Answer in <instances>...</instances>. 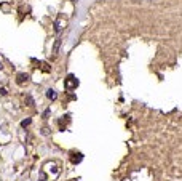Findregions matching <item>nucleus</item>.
Returning <instances> with one entry per match:
<instances>
[{"label":"nucleus","instance_id":"1","mask_svg":"<svg viewBox=\"0 0 182 181\" xmlns=\"http://www.w3.org/2000/svg\"><path fill=\"white\" fill-rule=\"evenodd\" d=\"M64 87H65V90H74V88H77L78 87V80L75 79V75H67V79H65V82H64Z\"/></svg>","mask_w":182,"mask_h":181},{"label":"nucleus","instance_id":"2","mask_svg":"<svg viewBox=\"0 0 182 181\" xmlns=\"http://www.w3.org/2000/svg\"><path fill=\"white\" fill-rule=\"evenodd\" d=\"M16 82H18V85H24V83H27V82H29V75H27V74H18Z\"/></svg>","mask_w":182,"mask_h":181},{"label":"nucleus","instance_id":"3","mask_svg":"<svg viewBox=\"0 0 182 181\" xmlns=\"http://www.w3.org/2000/svg\"><path fill=\"white\" fill-rule=\"evenodd\" d=\"M82 159H83V156L80 154V152H77V154H72V157H70L72 164H80V162H82Z\"/></svg>","mask_w":182,"mask_h":181},{"label":"nucleus","instance_id":"4","mask_svg":"<svg viewBox=\"0 0 182 181\" xmlns=\"http://www.w3.org/2000/svg\"><path fill=\"white\" fill-rule=\"evenodd\" d=\"M46 96H48V99H51V101H54L56 98H57V93L53 90V88H50V90H48L46 91Z\"/></svg>","mask_w":182,"mask_h":181},{"label":"nucleus","instance_id":"5","mask_svg":"<svg viewBox=\"0 0 182 181\" xmlns=\"http://www.w3.org/2000/svg\"><path fill=\"white\" fill-rule=\"evenodd\" d=\"M59 46H61V37H57L56 42H54V48H53V53H54V55L59 51Z\"/></svg>","mask_w":182,"mask_h":181},{"label":"nucleus","instance_id":"6","mask_svg":"<svg viewBox=\"0 0 182 181\" xmlns=\"http://www.w3.org/2000/svg\"><path fill=\"white\" fill-rule=\"evenodd\" d=\"M31 122H32L31 119H26V120H23V122H21V127H23V128H26L27 125H31Z\"/></svg>","mask_w":182,"mask_h":181},{"label":"nucleus","instance_id":"7","mask_svg":"<svg viewBox=\"0 0 182 181\" xmlns=\"http://www.w3.org/2000/svg\"><path fill=\"white\" fill-rule=\"evenodd\" d=\"M26 103H27V106H34V99L31 96H26Z\"/></svg>","mask_w":182,"mask_h":181},{"label":"nucleus","instance_id":"8","mask_svg":"<svg viewBox=\"0 0 182 181\" xmlns=\"http://www.w3.org/2000/svg\"><path fill=\"white\" fill-rule=\"evenodd\" d=\"M42 66H43L42 69H43L45 72H48V71H50V68H48V64H46V63H42Z\"/></svg>","mask_w":182,"mask_h":181},{"label":"nucleus","instance_id":"9","mask_svg":"<svg viewBox=\"0 0 182 181\" xmlns=\"http://www.w3.org/2000/svg\"><path fill=\"white\" fill-rule=\"evenodd\" d=\"M0 93H2V95H6V88H0Z\"/></svg>","mask_w":182,"mask_h":181},{"label":"nucleus","instance_id":"10","mask_svg":"<svg viewBox=\"0 0 182 181\" xmlns=\"http://www.w3.org/2000/svg\"><path fill=\"white\" fill-rule=\"evenodd\" d=\"M40 181H45V178H43V173H42V178H40Z\"/></svg>","mask_w":182,"mask_h":181},{"label":"nucleus","instance_id":"11","mask_svg":"<svg viewBox=\"0 0 182 181\" xmlns=\"http://www.w3.org/2000/svg\"><path fill=\"white\" fill-rule=\"evenodd\" d=\"M2 68H3V66H2V63H0V69H2Z\"/></svg>","mask_w":182,"mask_h":181},{"label":"nucleus","instance_id":"12","mask_svg":"<svg viewBox=\"0 0 182 181\" xmlns=\"http://www.w3.org/2000/svg\"><path fill=\"white\" fill-rule=\"evenodd\" d=\"M75 2H77V0H75Z\"/></svg>","mask_w":182,"mask_h":181},{"label":"nucleus","instance_id":"13","mask_svg":"<svg viewBox=\"0 0 182 181\" xmlns=\"http://www.w3.org/2000/svg\"><path fill=\"white\" fill-rule=\"evenodd\" d=\"M74 181H75V179H74Z\"/></svg>","mask_w":182,"mask_h":181}]
</instances>
